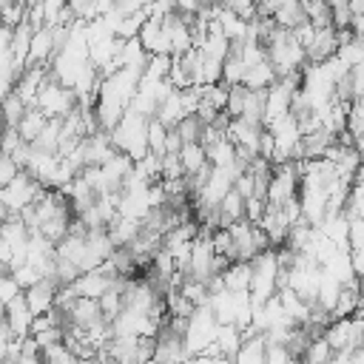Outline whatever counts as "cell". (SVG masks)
I'll use <instances>...</instances> for the list:
<instances>
[{"mask_svg": "<svg viewBox=\"0 0 364 364\" xmlns=\"http://www.w3.org/2000/svg\"><path fill=\"white\" fill-rule=\"evenodd\" d=\"M148 122H151V117H145V114L128 108L125 117H122V122L111 131L114 148H117L119 154H128L134 162L145 159V156L151 154V145H148Z\"/></svg>", "mask_w": 364, "mask_h": 364, "instance_id": "6da1fadb", "label": "cell"}, {"mask_svg": "<svg viewBox=\"0 0 364 364\" xmlns=\"http://www.w3.org/2000/svg\"><path fill=\"white\" fill-rule=\"evenodd\" d=\"M43 191H46V185L40 179H34L28 171H20V176L11 185H6L3 193H0L3 196V208L14 210V213H23L43 196Z\"/></svg>", "mask_w": 364, "mask_h": 364, "instance_id": "7a4b0ae2", "label": "cell"}, {"mask_svg": "<svg viewBox=\"0 0 364 364\" xmlns=\"http://www.w3.org/2000/svg\"><path fill=\"white\" fill-rule=\"evenodd\" d=\"M34 313H31V307H28V301H26V293H20L14 301H9L6 307H3V321L11 327V333L17 336V338H28L31 336V324H34Z\"/></svg>", "mask_w": 364, "mask_h": 364, "instance_id": "3957f363", "label": "cell"}, {"mask_svg": "<svg viewBox=\"0 0 364 364\" xmlns=\"http://www.w3.org/2000/svg\"><path fill=\"white\" fill-rule=\"evenodd\" d=\"M341 43H338V31L336 28H316L313 40L307 43V63L310 65H321L327 60H333L338 54Z\"/></svg>", "mask_w": 364, "mask_h": 364, "instance_id": "277c9868", "label": "cell"}, {"mask_svg": "<svg viewBox=\"0 0 364 364\" xmlns=\"http://www.w3.org/2000/svg\"><path fill=\"white\" fill-rule=\"evenodd\" d=\"M273 20L279 28H287V31H299V28L310 26V17H307L301 0H284V6L273 14Z\"/></svg>", "mask_w": 364, "mask_h": 364, "instance_id": "5b68a950", "label": "cell"}, {"mask_svg": "<svg viewBox=\"0 0 364 364\" xmlns=\"http://www.w3.org/2000/svg\"><path fill=\"white\" fill-rule=\"evenodd\" d=\"M233 364H267V336L264 333H256V336H247L233 358Z\"/></svg>", "mask_w": 364, "mask_h": 364, "instance_id": "8992f818", "label": "cell"}, {"mask_svg": "<svg viewBox=\"0 0 364 364\" xmlns=\"http://www.w3.org/2000/svg\"><path fill=\"white\" fill-rule=\"evenodd\" d=\"M222 282H225V290H230V293H250V284H253L250 262H233L222 273Z\"/></svg>", "mask_w": 364, "mask_h": 364, "instance_id": "52a82bcc", "label": "cell"}, {"mask_svg": "<svg viewBox=\"0 0 364 364\" xmlns=\"http://www.w3.org/2000/svg\"><path fill=\"white\" fill-rule=\"evenodd\" d=\"M48 114L46 111H40L37 105H28V111H26V117H23V122L17 125V131H20V136L26 139V142H37V136L48 128Z\"/></svg>", "mask_w": 364, "mask_h": 364, "instance_id": "ba28073f", "label": "cell"}, {"mask_svg": "<svg viewBox=\"0 0 364 364\" xmlns=\"http://www.w3.org/2000/svg\"><path fill=\"white\" fill-rule=\"evenodd\" d=\"M179 156H182V165H185V173L188 176H196L205 165H210L208 162V148L202 142H185L182 151H179Z\"/></svg>", "mask_w": 364, "mask_h": 364, "instance_id": "9c48e42d", "label": "cell"}, {"mask_svg": "<svg viewBox=\"0 0 364 364\" xmlns=\"http://www.w3.org/2000/svg\"><path fill=\"white\" fill-rule=\"evenodd\" d=\"M333 355H336V350L327 344V338H324V336H316V338L307 344V350H304V355H301V364H330Z\"/></svg>", "mask_w": 364, "mask_h": 364, "instance_id": "30bf717a", "label": "cell"}, {"mask_svg": "<svg viewBox=\"0 0 364 364\" xmlns=\"http://www.w3.org/2000/svg\"><path fill=\"white\" fill-rule=\"evenodd\" d=\"M168 125L159 119V117H151V122H148V145H151V154L154 156H165L168 151H165V142H168Z\"/></svg>", "mask_w": 364, "mask_h": 364, "instance_id": "8fae6325", "label": "cell"}, {"mask_svg": "<svg viewBox=\"0 0 364 364\" xmlns=\"http://www.w3.org/2000/svg\"><path fill=\"white\" fill-rule=\"evenodd\" d=\"M176 131H179L182 142H202L205 134H208V125L199 119V114H188V117H182V122L176 125Z\"/></svg>", "mask_w": 364, "mask_h": 364, "instance_id": "7c38bea8", "label": "cell"}, {"mask_svg": "<svg viewBox=\"0 0 364 364\" xmlns=\"http://www.w3.org/2000/svg\"><path fill=\"white\" fill-rule=\"evenodd\" d=\"M26 111H28V105L14 91L6 94V122H9V128H17L23 122V117H26Z\"/></svg>", "mask_w": 364, "mask_h": 364, "instance_id": "4fadbf2b", "label": "cell"}, {"mask_svg": "<svg viewBox=\"0 0 364 364\" xmlns=\"http://www.w3.org/2000/svg\"><path fill=\"white\" fill-rule=\"evenodd\" d=\"M185 165H182V156L179 154H165L162 156V179L171 182V179H185Z\"/></svg>", "mask_w": 364, "mask_h": 364, "instance_id": "5bb4252c", "label": "cell"}, {"mask_svg": "<svg viewBox=\"0 0 364 364\" xmlns=\"http://www.w3.org/2000/svg\"><path fill=\"white\" fill-rule=\"evenodd\" d=\"M344 213H347L350 219H364V185H353V188H350Z\"/></svg>", "mask_w": 364, "mask_h": 364, "instance_id": "9a60e30c", "label": "cell"}, {"mask_svg": "<svg viewBox=\"0 0 364 364\" xmlns=\"http://www.w3.org/2000/svg\"><path fill=\"white\" fill-rule=\"evenodd\" d=\"M364 247V219H350V250Z\"/></svg>", "mask_w": 364, "mask_h": 364, "instance_id": "2e32d148", "label": "cell"}, {"mask_svg": "<svg viewBox=\"0 0 364 364\" xmlns=\"http://www.w3.org/2000/svg\"><path fill=\"white\" fill-rule=\"evenodd\" d=\"M350 262H353V273H355L358 279H364V247L350 250Z\"/></svg>", "mask_w": 364, "mask_h": 364, "instance_id": "e0dca14e", "label": "cell"}, {"mask_svg": "<svg viewBox=\"0 0 364 364\" xmlns=\"http://www.w3.org/2000/svg\"><path fill=\"white\" fill-rule=\"evenodd\" d=\"M350 28H353V34H364V14H355Z\"/></svg>", "mask_w": 364, "mask_h": 364, "instance_id": "ac0fdd59", "label": "cell"}, {"mask_svg": "<svg viewBox=\"0 0 364 364\" xmlns=\"http://www.w3.org/2000/svg\"><path fill=\"white\" fill-rule=\"evenodd\" d=\"M353 185H364V162H361V168H358V173H355V182Z\"/></svg>", "mask_w": 364, "mask_h": 364, "instance_id": "d6986e66", "label": "cell"}]
</instances>
